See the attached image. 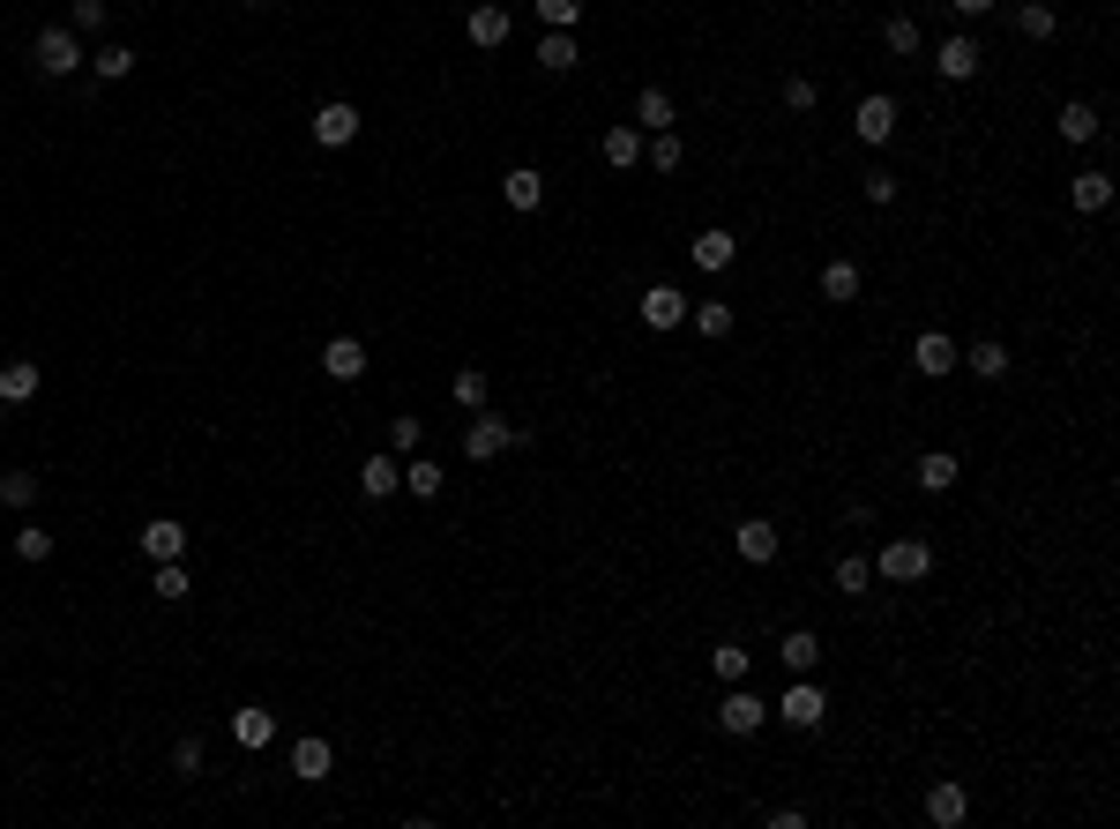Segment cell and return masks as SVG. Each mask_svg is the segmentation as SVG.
<instances>
[{"label": "cell", "mask_w": 1120, "mask_h": 829, "mask_svg": "<svg viewBox=\"0 0 1120 829\" xmlns=\"http://www.w3.org/2000/svg\"><path fill=\"white\" fill-rule=\"evenodd\" d=\"M30 60H38V76H52V82H68L90 52H82V38H75L68 23H46L38 38H30Z\"/></svg>", "instance_id": "1"}, {"label": "cell", "mask_w": 1120, "mask_h": 829, "mask_svg": "<svg viewBox=\"0 0 1120 829\" xmlns=\"http://www.w3.org/2000/svg\"><path fill=\"white\" fill-rule=\"evenodd\" d=\"M523 441H530V433H523V427H508V419H486V403H478V419L464 427V456H471V464H494V456L523 449Z\"/></svg>", "instance_id": "2"}, {"label": "cell", "mask_w": 1120, "mask_h": 829, "mask_svg": "<svg viewBox=\"0 0 1120 829\" xmlns=\"http://www.w3.org/2000/svg\"><path fill=\"white\" fill-rule=\"evenodd\" d=\"M762 725H770V703H762V695H754V687L740 680V687H732V695L718 703V732H724V740H754Z\"/></svg>", "instance_id": "3"}, {"label": "cell", "mask_w": 1120, "mask_h": 829, "mask_svg": "<svg viewBox=\"0 0 1120 829\" xmlns=\"http://www.w3.org/2000/svg\"><path fill=\"white\" fill-rule=\"evenodd\" d=\"M926 568H934V546H926V538H889V546L874 553V576H889V583H919Z\"/></svg>", "instance_id": "4"}, {"label": "cell", "mask_w": 1120, "mask_h": 829, "mask_svg": "<svg viewBox=\"0 0 1120 829\" xmlns=\"http://www.w3.org/2000/svg\"><path fill=\"white\" fill-rule=\"evenodd\" d=\"M851 135H859L867 150H889V143H896V98H889V90H867V98H859Z\"/></svg>", "instance_id": "5"}, {"label": "cell", "mask_w": 1120, "mask_h": 829, "mask_svg": "<svg viewBox=\"0 0 1120 829\" xmlns=\"http://www.w3.org/2000/svg\"><path fill=\"white\" fill-rule=\"evenodd\" d=\"M770 718H785L792 732H815L821 718H829V695H821L815 680L799 673V687H785V695H777V710H770Z\"/></svg>", "instance_id": "6"}, {"label": "cell", "mask_w": 1120, "mask_h": 829, "mask_svg": "<svg viewBox=\"0 0 1120 829\" xmlns=\"http://www.w3.org/2000/svg\"><path fill=\"white\" fill-rule=\"evenodd\" d=\"M635 314H643V329H658V337H665V329L688 322V292H680V284H650L643 300H635Z\"/></svg>", "instance_id": "7"}, {"label": "cell", "mask_w": 1120, "mask_h": 829, "mask_svg": "<svg viewBox=\"0 0 1120 829\" xmlns=\"http://www.w3.org/2000/svg\"><path fill=\"white\" fill-rule=\"evenodd\" d=\"M508 30H516V16L500 8V0H478L471 16H464V38H471L478 52H494V46H508Z\"/></svg>", "instance_id": "8"}, {"label": "cell", "mask_w": 1120, "mask_h": 829, "mask_svg": "<svg viewBox=\"0 0 1120 829\" xmlns=\"http://www.w3.org/2000/svg\"><path fill=\"white\" fill-rule=\"evenodd\" d=\"M314 143H322V150H344V143H359V105H351V98H329L322 113H314Z\"/></svg>", "instance_id": "9"}, {"label": "cell", "mask_w": 1120, "mask_h": 829, "mask_svg": "<svg viewBox=\"0 0 1120 829\" xmlns=\"http://www.w3.org/2000/svg\"><path fill=\"white\" fill-rule=\"evenodd\" d=\"M934 76H942V82H971V76H978V38H964V30L942 38V46H934Z\"/></svg>", "instance_id": "10"}, {"label": "cell", "mask_w": 1120, "mask_h": 829, "mask_svg": "<svg viewBox=\"0 0 1120 829\" xmlns=\"http://www.w3.org/2000/svg\"><path fill=\"white\" fill-rule=\"evenodd\" d=\"M912 367H919L926 381H948V374H956V337H942V329H926L919 344H912Z\"/></svg>", "instance_id": "11"}, {"label": "cell", "mask_w": 1120, "mask_h": 829, "mask_svg": "<svg viewBox=\"0 0 1120 829\" xmlns=\"http://www.w3.org/2000/svg\"><path fill=\"white\" fill-rule=\"evenodd\" d=\"M732 553L754 560V568H770V560H777V524H770V516H747V524L732 530Z\"/></svg>", "instance_id": "12"}, {"label": "cell", "mask_w": 1120, "mask_h": 829, "mask_svg": "<svg viewBox=\"0 0 1120 829\" xmlns=\"http://www.w3.org/2000/svg\"><path fill=\"white\" fill-rule=\"evenodd\" d=\"M322 374L329 381H359L367 374V344H359V337H329L322 344Z\"/></svg>", "instance_id": "13"}, {"label": "cell", "mask_w": 1120, "mask_h": 829, "mask_svg": "<svg viewBox=\"0 0 1120 829\" xmlns=\"http://www.w3.org/2000/svg\"><path fill=\"white\" fill-rule=\"evenodd\" d=\"M964 815H971V792H964L956 778H942L934 792H926V822H934V829H956Z\"/></svg>", "instance_id": "14"}, {"label": "cell", "mask_w": 1120, "mask_h": 829, "mask_svg": "<svg viewBox=\"0 0 1120 829\" xmlns=\"http://www.w3.org/2000/svg\"><path fill=\"white\" fill-rule=\"evenodd\" d=\"M143 553H149V560H179V553H187V524H179V516H149V524H143Z\"/></svg>", "instance_id": "15"}, {"label": "cell", "mask_w": 1120, "mask_h": 829, "mask_svg": "<svg viewBox=\"0 0 1120 829\" xmlns=\"http://www.w3.org/2000/svg\"><path fill=\"white\" fill-rule=\"evenodd\" d=\"M688 262L718 276V270H732V262H740V240H732V232H702V240H688Z\"/></svg>", "instance_id": "16"}, {"label": "cell", "mask_w": 1120, "mask_h": 829, "mask_svg": "<svg viewBox=\"0 0 1120 829\" xmlns=\"http://www.w3.org/2000/svg\"><path fill=\"white\" fill-rule=\"evenodd\" d=\"M232 740H240V748H270V740H276V718H270V710H262V703H240V710H232Z\"/></svg>", "instance_id": "17"}, {"label": "cell", "mask_w": 1120, "mask_h": 829, "mask_svg": "<svg viewBox=\"0 0 1120 829\" xmlns=\"http://www.w3.org/2000/svg\"><path fill=\"white\" fill-rule=\"evenodd\" d=\"M597 150H605V165H613V173H627V165H643V127H635V120L605 127V143H597Z\"/></svg>", "instance_id": "18"}, {"label": "cell", "mask_w": 1120, "mask_h": 829, "mask_svg": "<svg viewBox=\"0 0 1120 829\" xmlns=\"http://www.w3.org/2000/svg\"><path fill=\"white\" fill-rule=\"evenodd\" d=\"M397 486H403V464H397V456H367V464H359V494H367V501H389Z\"/></svg>", "instance_id": "19"}, {"label": "cell", "mask_w": 1120, "mask_h": 829, "mask_svg": "<svg viewBox=\"0 0 1120 829\" xmlns=\"http://www.w3.org/2000/svg\"><path fill=\"white\" fill-rule=\"evenodd\" d=\"M38 381H46V374H38V359H8V367H0V403H30V397H38Z\"/></svg>", "instance_id": "20"}, {"label": "cell", "mask_w": 1120, "mask_h": 829, "mask_svg": "<svg viewBox=\"0 0 1120 829\" xmlns=\"http://www.w3.org/2000/svg\"><path fill=\"white\" fill-rule=\"evenodd\" d=\"M329 762H337V748H329V740H299V748H292V778H299V784H322Z\"/></svg>", "instance_id": "21"}, {"label": "cell", "mask_w": 1120, "mask_h": 829, "mask_svg": "<svg viewBox=\"0 0 1120 829\" xmlns=\"http://www.w3.org/2000/svg\"><path fill=\"white\" fill-rule=\"evenodd\" d=\"M1069 202H1075V217H1098V209L1113 202V173H1075Z\"/></svg>", "instance_id": "22"}, {"label": "cell", "mask_w": 1120, "mask_h": 829, "mask_svg": "<svg viewBox=\"0 0 1120 829\" xmlns=\"http://www.w3.org/2000/svg\"><path fill=\"white\" fill-rule=\"evenodd\" d=\"M777 657H785V673H815V665H821V635L815 628H792L785 643H777Z\"/></svg>", "instance_id": "23"}, {"label": "cell", "mask_w": 1120, "mask_h": 829, "mask_svg": "<svg viewBox=\"0 0 1120 829\" xmlns=\"http://www.w3.org/2000/svg\"><path fill=\"white\" fill-rule=\"evenodd\" d=\"M964 367L978 381H1001V374H1009V344H1001V337H978V344L964 352Z\"/></svg>", "instance_id": "24"}, {"label": "cell", "mask_w": 1120, "mask_h": 829, "mask_svg": "<svg viewBox=\"0 0 1120 829\" xmlns=\"http://www.w3.org/2000/svg\"><path fill=\"white\" fill-rule=\"evenodd\" d=\"M821 300H837V306L859 300V262H845V254H837V262H821Z\"/></svg>", "instance_id": "25"}, {"label": "cell", "mask_w": 1120, "mask_h": 829, "mask_svg": "<svg viewBox=\"0 0 1120 829\" xmlns=\"http://www.w3.org/2000/svg\"><path fill=\"white\" fill-rule=\"evenodd\" d=\"M500 195H508V209H538V202H546V179L530 173V165H516V173L500 179Z\"/></svg>", "instance_id": "26"}, {"label": "cell", "mask_w": 1120, "mask_h": 829, "mask_svg": "<svg viewBox=\"0 0 1120 829\" xmlns=\"http://www.w3.org/2000/svg\"><path fill=\"white\" fill-rule=\"evenodd\" d=\"M90 68H98V82H127V76H135V52H127L120 38H105V46L90 52Z\"/></svg>", "instance_id": "27"}, {"label": "cell", "mask_w": 1120, "mask_h": 829, "mask_svg": "<svg viewBox=\"0 0 1120 829\" xmlns=\"http://www.w3.org/2000/svg\"><path fill=\"white\" fill-rule=\"evenodd\" d=\"M956 478H964V471H956V456H948V449H926L919 456V486H926V494H948Z\"/></svg>", "instance_id": "28"}, {"label": "cell", "mask_w": 1120, "mask_h": 829, "mask_svg": "<svg viewBox=\"0 0 1120 829\" xmlns=\"http://www.w3.org/2000/svg\"><path fill=\"white\" fill-rule=\"evenodd\" d=\"M635 127H643V135H658V127H672V98H665V90H658V82H650V90H635Z\"/></svg>", "instance_id": "29"}, {"label": "cell", "mask_w": 1120, "mask_h": 829, "mask_svg": "<svg viewBox=\"0 0 1120 829\" xmlns=\"http://www.w3.org/2000/svg\"><path fill=\"white\" fill-rule=\"evenodd\" d=\"M538 68H546V76H568L575 68V38L568 30H546V38H538Z\"/></svg>", "instance_id": "30"}, {"label": "cell", "mask_w": 1120, "mask_h": 829, "mask_svg": "<svg viewBox=\"0 0 1120 829\" xmlns=\"http://www.w3.org/2000/svg\"><path fill=\"white\" fill-rule=\"evenodd\" d=\"M1053 127H1061V143H1091V135H1098V105H1083V98L1061 105V120H1053Z\"/></svg>", "instance_id": "31"}, {"label": "cell", "mask_w": 1120, "mask_h": 829, "mask_svg": "<svg viewBox=\"0 0 1120 829\" xmlns=\"http://www.w3.org/2000/svg\"><path fill=\"white\" fill-rule=\"evenodd\" d=\"M403 494L434 501V494H441V464H434V456H411V464H403Z\"/></svg>", "instance_id": "32"}, {"label": "cell", "mask_w": 1120, "mask_h": 829, "mask_svg": "<svg viewBox=\"0 0 1120 829\" xmlns=\"http://www.w3.org/2000/svg\"><path fill=\"white\" fill-rule=\"evenodd\" d=\"M643 157H650V173H680V157H688V150H680V135H672V127H658V135L643 143Z\"/></svg>", "instance_id": "33"}, {"label": "cell", "mask_w": 1120, "mask_h": 829, "mask_svg": "<svg viewBox=\"0 0 1120 829\" xmlns=\"http://www.w3.org/2000/svg\"><path fill=\"white\" fill-rule=\"evenodd\" d=\"M1016 30L1031 38V46H1045V38H1053L1061 23H1053V8H1045V0H1023V8H1016Z\"/></svg>", "instance_id": "34"}, {"label": "cell", "mask_w": 1120, "mask_h": 829, "mask_svg": "<svg viewBox=\"0 0 1120 829\" xmlns=\"http://www.w3.org/2000/svg\"><path fill=\"white\" fill-rule=\"evenodd\" d=\"M882 46H889L896 60H912V52H919L926 38H919V23H912V16H889V23H882Z\"/></svg>", "instance_id": "35"}, {"label": "cell", "mask_w": 1120, "mask_h": 829, "mask_svg": "<svg viewBox=\"0 0 1120 829\" xmlns=\"http://www.w3.org/2000/svg\"><path fill=\"white\" fill-rule=\"evenodd\" d=\"M688 322L718 344V337H732V306H724V300H702V306H688Z\"/></svg>", "instance_id": "36"}, {"label": "cell", "mask_w": 1120, "mask_h": 829, "mask_svg": "<svg viewBox=\"0 0 1120 829\" xmlns=\"http://www.w3.org/2000/svg\"><path fill=\"white\" fill-rule=\"evenodd\" d=\"M710 665H718V680H724V687H740L754 657H747V643H718V657H710Z\"/></svg>", "instance_id": "37"}, {"label": "cell", "mask_w": 1120, "mask_h": 829, "mask_svg": "<svg viewBox=\"0 0 1120 829\" xmlns=\"http://www.w3.org/2000/svg\"><path fill=\"white\" fill-rule=\"evenodd\" d=\"M448 397L464 403V411H478V403H486V374H478V367H456V381H448Z\"/></svg>", "instance_id": "38"}, {"label": "cell", "mask_w": 1120, "mask_h": 829, "mask_svg": "<svg viewBox=\"0 0 1120 829\" xmlns=\"http://www.w3.org/2000/svg\"><path fill=\"white\" fill-rule=\"evenodd\" d=\"M867 583H874V560H859V553H845V560H837V591H845V598H859Z\"/></svg>", "instance_id": "39"}, {"label": "cell", "mask_w": 1120, "mask_h": 829, "mask_svg": "<svg viewBox=\"0 0 1120 829\" xmlns=\"http://www.w3.org/2000/svg\"><path fill=\"white\" fill-rule=\"evenodd\" d=\"M16 553H23V560H52V530L46 524H23V530H16Z\"/></svg>", "instance_id": "40"}, {"label": "cell", "mask_w": 1120, "mask_h": 829, "mask_svg": "<svg viewBox=\"0 0 1120 829\" xmlns=\"http://www.w3.org/2000/svg\"><path fill=\"white\" fill-rule=\"evenodd\" d=\"M538 23H546V30H568V23H583V0H538Z\"/></svg>", "instance_id": "41"}, {"label": "cell", "mask_w": 1120, "mask_h": 829, "mask_svg": "<svg viewBox=\"0 0 1120 829\" xmlns=\"http://www.w3.org/2000/svg\"><path fill=\"white\" fill-rule=\"evenodd\" d=\"M0 501H8V508H30V501H38V478H30V471H8V478H0Z\"/></svg>", "instance_id": "42"}, {"label": "cell", "mask_w": 1120, "mask_h": 829, "mask_svg": "<svg viewBox=\"0 0 1120 829\" xmlns=\"http://www.w3.org/2000/svg\"><path fill=\"white\" fill-rule=\"evenodd\" d=\"M157 598H165V605L187 598V568H179V560H157Z\"/></svg>", "instance_id": "43"}, {"label": "cell", "mask_w": 1120, "mask_h": 829, "mask_svg": "<svg viewBox=\"0 0 1120 829\" xmlns=\"http://www.w3.org/2000/svg\"><path fill=\"white\" fill-rule=\"evenodd\" d=\"M419 419H389V449H397V456H419Z\"/></svg>", "instance_id": "44"}, {"label": "cell", "mask_w": 1120, "mask_h": 829, "mask_svg": "<svg viewBox=\"0 0 1120 829\" xmlns=\"http://www.w3.org/2000/svg\"><path fill=\"white\" fill-rule=\"evenodd\" d=\"M173 770H179V778H195V770H202V740H195V732L173 748Z\"/></svg>", "instance_id": "45"}, {"label": "cell", "mask_w": 1120, "mask_h": 829, "mask_svg": "<svg viewBox=\"0 0 1120 829\" xmlns=\"http://www.w3.org/2000/svg\"><path fill=\"white\" fill-rule=\"evenodd\" d=\"M815 98H821V90H815L807 76H792V82H785V105H792V113H815Z\"/></svg>", "instance_id": "46"}, {"label": "cell", "mask_w": 1120, "mask_h": 829, "mask_svg": "<svg viewBox=\"0 0 1120 829\" xmlns=\"http://www.w3.org/2000/svg\"><path fill=\"white\" fill-rule=\"evenodd\" d=\"M867 202H874V209H889V202H896V173H867Z\"/></svg>", "instance_id": "47"}, {"label": "cell", "mask_w": 1120, "mask_h": 829, "mask_svg": "<svg viewBox=\"0 0 1120 829\" xmlns=\"http://www.w3.org/2000/svg\"><path fill=\"white\" fill-rule=\"evenodd\" d=\"M68 30H105V0H75V23Z\"/></svg>", "instance_id": "48"}, {"label": "cell", "mask_w": 1120, "mask_h": 829, "mask_svg": "<svg viewBox=\"0 0 1120 829\" xmlns=\"http://www.w3.org/2000/svg\"><path fill=\"white\" fill-rule=\"evenodd\" d=\"M948 8H956V16H986L994 0H948Z\"/></svg>", "instance_id": "49"}]
</instances>
